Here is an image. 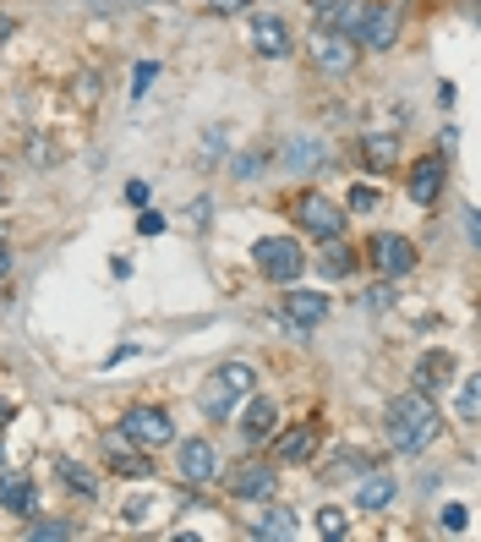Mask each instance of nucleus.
<instances>
[{
  "instance_id": "1",
  "label": "nucleus",
  "mask_w": 481,
  "mask_h": 542,
  "mask_svg": "<svg viewBox=\"0 0 481 542\" xmlns=\"http://www.w3.org/2000/svg\"><path fill=\"white\" fill-rule=\"evenodd\" d=\"M438 433H443V417H438V406H432V395L405 389V395L389 400V444L400 449V455H421Z\"/></svg>"
},
{
  "instance_id": "2",
  "label": "nucleus",
  "mask_w": 481,
  "mask_h": 542,
  "mask_svg": "<svg viewBox=\"0 0 481 542\" xmlns=\"http://www.w3.org/2000/svg\"><path fill=\"white\" fill-rule=\"evenodd\" d=\"M252 384H257V373H252L246 362H225V367H219V373L203 384V411H208L214 422L230 417V411H236L241 400L252 395Z\"/></svg>"
},
{
  "instance_id": "3",
  "label": "nucleus",
  "mask_w": 481,
  "mask_h": 542,
  "mask_svg": "<svg viewBox=\"0 0 481 542\" xmlns=\"http://www.w3.org/2000/svg\"><path fill=\"white\" fill-rule=\"evenodd\" d=\"M252 258H257V269H263V280H274V285H296L301 274H307V252H301V241H290V236L257 241Z\"/></svg>"
},
{
  "instance_id": "4",
  "label": "nucleus",
  "mask_w": 481,
  "mask_h": 542,
  "mask_svg": "<svg viewBox=\"0 0 481 542\" xmlns=\"http://www.w3.org/2000/svg\"><path fill=\"white\" fill-rule=\"evenodd\" d=\"M350 39H361L367 50H394V44H400V6H389V0H367Z\"/></svg>"
},
{
  "instance_id": "5",
  "label": "nucleus",
  "mask_w": 481,
  "mask_h": 542,
  "mask_svg": "<svg viewBox=\"0 0 481 542\" xmlns=\"http://www.w3.org/2000/svg\"><path fill=\"white\" fill-rule=\"evenodd\" d=\"M307 50H312V66H323L328 77H345V72H356V55H361V44L350 39V33L318 28V33L307 39Z\"/></svg>"
},
{
  "instance_id": "6",
  "label": "nucleus",
  "mask_w": 481,
  "mask_h": 542,
  "mask_svg": "<svg viewBox=\"0 0 481 542\" xmlns=\"http://www.w3.org/2000/svg\"><path fill=\"white\" fill-rule=\"evenodd\" d=\"M121 433H126V444H137V449H164L175 438V422H170V411H159V406H132Z\"/></svg>"
},
{
  "instance_id": "7",
  "label": "nucleus",
  "mask_w": 481,
  "mask_h": 542,
  "mask_svg": "<svg viewBox=\"0 0 481 542\" xmlns=\"http://www.w3.org/2000/svg\"><path fill=\"white\" fill-rule=\"evenodd\" d=\"M367 258L378 263V274L400 280V274L416 269V241H410V236H394V230H378V236L367 241Z\"/></svg>"
},
{
  "instance_id": "8",
  "label": "nucleus",
  "mask_w": 481,
  "mask_h": 542,
  "mask_svg": "<svg viewBox=\"0 0 481 542\" xmlns=\"http://www.w3.org/2000/svg\"><path fill=\"white\" fill-rule=\"evenodd\" d=\"M279 318H285L296 334H307V329H318L328 318V296L323 291H290L285 302H279Z\"/></svg>"
},
{
  "instance_id": "9",
  "label": "nucleus",
  "mask_w": 481,
  "mask_h": 542,
  "mask_svg": "<svg viewBox=\"0 0 481 542\" xmlns=\"http://www.w3.org/2000/svg\"><path fill=\"white\" fill-rule=\"evenodd\" d=\"M296 219H301V225H307L318 241H334L339 230H345V214H339L328 198H318V192H307V198L296 203Z\"/></svg>"
},
{
  "instance_id": "10",
  "label": "nucleus",
  "mask_w": 481,
  "mask_h": 542,
  "mask_svg": "<svg viewBox=\"0 0 481 542\" xmlns=\"http://www.w3.org/2000/svg\"><path fill=\"white\" fill-rule=\"evenodd\" d=\"M252 50L268 55V61H285V55H290V28H285V17H274V11H257V17H252Z\"/></svg>"
},
{
  "instance_id": "11",
  "label": "nucleus",
  "mask_w": 481,
  "mask_h": 542,
  "mask_svg": "<svg viewBox=\"0 0 481 542\" xmlns=\"http://www.w3.org/2000/svg\"><path fill=\"white\" fill-rule=\"evenodd\" d=\"M104 449H110V471L115 477H132V482H148L154 477V460H148V449H126V433H110L104 438Z\"/></svg>"
},
{
  "instance_id": "12",
  "label": "nucleus",
  "mask_w": 481,
  "mask_h": 542,
  "mask_svg": "<svg viewBox=\"0 0 481 542\" xmlns=\"http://www.w3.org/2000/svg\"><path fill=\"white\" fill-rule=\"evenodd\" d=\"M443 181H449V165H443L438 154H427V159H416V165H410V176H405V192H410L416 203H438Z\"/></svg>"
},
{
  "instance_id": "13",
  "label": "nucleus",
  "mask_w": 481,
  "mask_h": 542,
  "mask_svg": "<svg viewBox=\"0 0 481 542\" xmlns=\"http://www.w3.org/2000/svg\"><path fill=\"white\" fill-rule=\"evenodd\" d=\"M225 493H236V499H268L274 493V471L263 460H241L236 471H225Z\"/></svg>"
},
{
  "instance_id": "14",
  "label": "nucleus",
  "mask_w": 481,
  "mask_h": 542,
  "mask_svg": "<svg viewBox=\"0 0 481 542\" xmlns=\"http://www.w3.org/2000/svg\"><path fill=\"white\" fill-rule=\"evenodd\" d=\"M214 471H219L214 444H208V438H186V444H181V482L203 488V482H214Z\"/></svg>"
},
{
  "instance_id": "15",
  "label": "nucleus",
  "mask_w": 481,
  "mask_h": 542,
  "mask_svg": "<svg viewBox=\"0 0 481 542\" xmlns=\"http://www.w3.org/2000/svg\"><path fill=\"white\" fill-rule=\"evenodd\" d=\"M241 433H246V444H268V438L279 433V406H274V400H268V395H252V400H246Z\"/></svg>"
},
{
  "instance_id": "16",
  "label": "nucleus",
  "mask_w": 481,
  "mask_h": 542,
  "mask_svg": "<svg viewBox=\"0 0 481 542\" xmlns=\"http://www.w3.org/2000/svg\"><path fill=\"white\" fill-rule=\"evenodd\" d=\"M356 17H361V0H312V22L318 28L356 33Z\"/></svg>"
},
{
  "instance_id": "17",
  "label": "nucleus",
  "mask_w": 481,
  "mask_h": 542,
  "mask_svg": "<svg viewBox=\"0 0 481 542\" xmlns=\"http://www.w3.org/2000/svg\"><path fill=\"white\" fill-rule=\"evenodd\" d=\"M449 378H454V356L449 351H427L416 362V389L421 395H438V389H449Z\"/></svg>"
},
{
  "instance_id": "18",
  "label": "nucleus",
  "mask_w": 481,
  "mask_h": 542,
  "mask_svg": "<svg viewBox=\"0 0 481 542\" xmlns=\"http://www.w3.org/2000/svg\"><path fill=\"white\" fill-rule=\"evenodd\" d=\"M33 504H39V493H33V477H22V471H6V477H0V510L33 515Z\"/></svg>"
},
{
  "instance_id": "19",
  "label": "nucleus",
  "mask_w": 481,
  "mask_h": 542,
  "mask_svg": "<svg viewBox=\"0 0 481 542\" xmlns=\"http://www.w3.org/2000/svg\"><path fill=\"white\" fill-rule=\"evenodd\" d=\"M301 526H296V510H285V504H268L263 515L252 521V537H274V542H290Z\"/></svg>"
},
{
  "instance_id": "20",
  "label": "nucleus",
  "mask_w": 481,
  "mask_h": 542,
  "mask_svg": "<svg viewBox=\"0 0 481 542\" xmlns=\"http://www.w3.org/2000/svg\"><path fill=\"white\" fill-rule=\"evenodd\" d=\"M312 455H318V428H312V422L279 433V460H312Z\"/></svg>"
},
{
  "instance_id": "21",
  "label": "nucleus",
  "mask_w": 481,
  "mask_h": 542,
  "mask_svg": "<svg viewBox=\"0 0 481 542\" xmlns=\"http://www.w3.org/2000/svg\"><path fill=\"white\" fill-rule=\"evenodd\" d=\"M389 499H394V477H383V471L367 466V477H361V488H356V504L361 510H383Z\"/></svg>"
},
{
  "instance_id": "22",
  "label": "nucleus",
  "mask_w": 481,
  "mask_h": 542,
  "mask_svg": "<svg viewBox=\"0 0 481 542\" xmlns=\"http://www.w3.org/2000/svg\"><path fill=\"white\" fill-rule=\"evenodd\" d=\"M350 269H356V252L339 247V236H334V241H328V247L318 252V274H328V280H345Z\"/></svg>"
},
{
  "instance_id": "23",
  "label": "nucleus",
  "mask_w": 481,
  "mask_h": 542,
  "mask_svg": "<svg viewBox=\"0 0 481 542\" xmlns=\"http://www.w3.org/2000/svg\"><path fill=\"white\" fill-rule=\"evenodd\" d=\"M55 471L66 477V488H72V493H99V477H93L82 460H66V455H61V460H55Z\"/></svg>"
},
{
  "instance_id": "24",
  "label": "nucleus",
  "mask_w": 481,
  "mask_h": 542,
  "mask_svg": "<svg viewBox=\"0 0 481 542\" xmlns=\"http://www.w3.org/2000/svg\"><path fill=\"white\" fill-rule=\"evenodd\" d=\"M361 148H367V159H372V165H394V154H400V143H394V137L389 132H367V137H361Z\"/></svg>"
},
{
  "instance_id": "25",
  "label": "nucleus",
  "mask_w": 481,
  "mask_h": 542,
  "mask_svg": "<svg viewBox=\"0 0 481 542\" xmlns=\"http://www.w3.org/2000/svg\"><path fill=\"white\" fill-rule=\"evenodd\" d=\"M290 170H307V165H323V143H312V137H296V143L285 148Z\"/></svg>"
},
{
  "instance_id": "26",
  "label": "nucleus",
  "mask_w": 481,
  "mask_h": 542,
  "mask_svg": "<svg viewBox=\"0 0 481 542\" xmlns=\"http://www.w3.org/2000/svg\"><path fill=\"white\" fill-rule=\"evenodd\" d=\"M361 307H367V313H389L394 307V280L389 274H383V285H367V291H361Z\"/></svg>"
},
{
  "instance_id": "27",
  "label": "nucleus",
  "mask_w": 481,
  "mask_h": 542,
  "mask_svg": "<svg viewBox=\"0 0 481 542\" xmlns=\"http://www.w3.org/2000/svg\"><path fill=\"white\" fill-rule=\"evenodd\" d=\"M367 466H372L367 455H339L334 466H328V477H323V482H356L350 471H367Z\"/></svg>"
},
{
  "instance_id": "28",
  "label": "nucleus",
  "mask_w": 481,
  "mask_h": 542,
  "mask_svg": "<svg viewBox=\"0 0 481 542\" xmlns=\"http://www.w3.org/2000/svg\"><path fill=\"white\" fill-rule=\"evenodd\" d=\"M312 521H318V532H323L328 542H339V537H345V532H350V521H345V510H318V515H312Z\"/></svg>"
},
{
  "instance_id": "29",
  "label": "nucleus",
  "mask_w": 481,
  "mask_h": 542,
  "mask_svg": "<svg viewBox=\"0 0 481 542\" xmlns=\"http://www.w3.org/2000/svg\"><path fill=\"white\" fill-rule=\"evenodd\" d=\"M66 537H72V526H66V521H33L28 526V542H66Z\"/></svg>"
},
{
  "instance_id": "30",
  "label": "nucleus",
  "mask_w": 481,
  "mask_h": 542,
  "mask_svg": "<svg viewBox=\"0 0 481 542\" xmlns=\"http://www.w3.org/2000/svg\"><path fill=\"white\" fill-rule=\"evenodd\" d=\"M263 165H268L263 148H246V154L236 159V181H257V176H263Z\"/></svg>"
},
{
  "instance_id": "31",
  "label": "nucleus",
  "mask_w": 481,
  "mask_h": 542,
  "mask_svg": "<svg viewBox=\"0 0 481 542\" xmlns=\"http://www.w3.org/2000/svg\"><path fill=\"white\" fill-rule=\"evenodd\" d=\"M154 77H159V61H137L132 66V99H143L148 88H154Z\"/></svg>"
},
{
  "instance_id": "32",
  "label": "nucleus",
  "mask_w": 481,
  "mask_h": 542,
  "mask_svg": "<svg viewBox=\"0 0 481 542\" xmlns=\"http://www.w3.org/2000/svg\"><path fill=\"white\" fill-rule=\"evenodd\" d=\"M476 389H481L476 378H465V384H460V417H465V422H476V411H481V395H476Z\"/></svg>"
},
{
  "instance_id": "33",
  "label": "nucleus",
  "mask_w": 481,
  "mask_h": 542,
  "mask_svg": "<svg viewBox=\"0 0 481 542\" xmlns=\"http://www.w3.org/2000/svg\"><path fill=\"white\" fill-rule=\"evenodd\" d=\"M443 532H465V526H471V510H465V504H443Z\"/></svg>"
},
{
  "instance_id": "34",
  "label": "nucleus",
  "mask_w": 481,
  "mask_h": 542,
  "mask_svg": "<svg viewBox=\"0 0 481 542\" xmlns=\"http://www.w3.org/2000/svg\"><path fill=\"white\" fill-rule=\"evenodd\" d=\"M367 209H378V192H372V187H350V214H367Z\"/></svg>"
},
{
  "instance_id": "35",
  "label": "nucleus",
  "mask_w": 481,
  "mask_h": 542,
  "mask_svg": "<svg viewBox=\"0 0 481 542\" xmlns=\"http://www.w3.org/2000/svg\"><path fill=\"white\" fill-rule=\"evenodd\" d=\"M246 6H252V0H208L214 17H236V11H246Z\"/></svg>"
},
{
  "instance_id": "36",
  "label": "nucleus",
  "mask_w": 481,
  "mask_h": 542,
  "mask_svg": "<svg viewBox=\"0 0 481 542\" xmlns=\"http://www.w3.org/2000/svg\"><path fill=\"white\" fill-rule=\"evenodd\" d=\"M126 203H132V209H143V203H148V181H126Z\"/></svg>"
},
{
  "instance_id": "37",
  "label": "nucleus",
  "mask_w": 481,
  "mask_h": 542,
  "mask_svg": "<svg viewBox=\"0 0 481 542\" xmlns=\"http://www.w3.org/2000/svg\"><path fill=\"white\" fill-rule=\"evenodd\" d=\"M186 219H192V225H208V198H197L192 209H186Z\"/></svg>"
},
{
  "instance_id": "38",
  "label": "nucleus",
  "mask_w": 481,
  "mask_h": 542,
  "mask_svg": "<svg viewBox=\"0 0 481 542\" xmlns=\"http://www.w3.org/2000/svg\"><path fill=\"white\" fill-rule=\"evenodd\" d=\"M137 225H143V236H159V230H164V219H159V214H143Z\"/></svg>"
},
{
  "instance_id": "39",
  "label": "nucleus",
  "mask_w": 481,
  "mask_h": 542,
  "mask_svg": "<svg viewBox=\"0 0 481 542\" xmlns=\"http://www.w3.org/2000/svg\"><path fill=\"white\" fill-rule=\"evenodd\" d=\"M11 417H17V406H11V400H6V395H0V428H6V422H11Z\"/></svg>"
},
{
  "instance_id": "40",
  "label": "nucleus",
  "mask_w": 481,
  "mask_h": 542,
  "mask_svg": "<svg viewBox=\"0 0 481 542\" xmlns=\"http://www.w3.org/2000/svg\"><path fill=\"white\" fill-rule=\"evenodd\" d=\"M11 274V252H6V236H0V280Z\"/></svg>"
},
{
  "instance_id": "41",
  "label": "nucleus",
  "mask_w": 481,
  "mask_h": 542,
  "mask_svg": "<svg viewBox=\"0 0 481 542\" xmlns=\"http://www.w3.org/2000/svg\"><path fill=\"white\" fill-rule=\"evenodd\" d=\"M11 39V17H0V44H6Z\"/></svg>"
},
{
  "instance_id": "42",
  "label": "nucleus",
  "mask_w": 481,
  "mask_h": 542,
  "mask_svg": "<svg viewBox=\"0 0 481 542\" xmlns=\"http://www.w3.org/2000/svg\"><path fill=\"white\" fill-rule=\"evenodd\" d=\"M0 203H6V181H0Z\"/></svg>"
},
{
  "instance_id": "43",
  "label": "nucleus",
  "mask_w": 481,
  "mask_h": 542,
  "mask_svg": "<svg viewBox=\"0 0 481 542\" xmlns=\"http://www.w3.org/2000/svg\"><path fill=\"white\" fill-rule=\"evenodd\" d=\"M0 460H6V455H0Z\"/></svg>"
}]
</instances>
